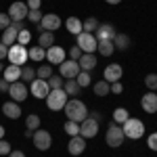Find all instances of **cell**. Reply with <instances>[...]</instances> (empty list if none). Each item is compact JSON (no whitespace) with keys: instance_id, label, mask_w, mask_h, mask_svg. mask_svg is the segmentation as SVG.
<instances>
[{"instance_id":"cell-48","label":"cell","mask_w":157,"mask_h":157,"mask_svg":"<svg viewBox=\"0 0 157 157\" xmlns=\"http://www.w3.org/2000/svg\"><path fill=\"white\" fill-rule=\"evenodd\" d=\"M9 88H11V82H6L4 78L0 80V92H9Z\"/></svg>"},{"instance_id":"cell-9","label":"cell","mask_w":157,"mask_h":157,"mask_svg":"<svg viewBox=\"0 0 157 157\" xmlns=\"http://www.w3.org/2000/svg\"><path fill=\"white\" fill-rule=\"evenodd\" d=\"M59 75H63L65 80H75V75L82 71L80 69V65H78V61H73V59H69V61H63L59 65Z\"/></svg>"},{"instance_id":"cell-51","label":"cell","mask_w":157,"mask_h":157,"mask_svg":"<svg viewBox=\"0 0 157 157\" xmlns=\"http://www.w3.org/2000/svg\"><path fill=\"white\" fill-rule=\"evenodd\" d=\"M9 157H25V153H23V151H11Z\"/></svg>"},{"instance_id":"cell-10","label":"cell","mask_w":157,"mask_h":157,"mask_svg":"<svg viewBox=\"0 0 157 157\" xmlns=\"http://www.w3.org/2000/svg\"><path fill=\"white\" fill-rule=\"evenodd\" d=\"M32 138H34V145H36L38 151H48L50 145H52V136L46 130H36Z\"/></svg>"},{"instance_id":"cell-11","label":"cell","mask_w":157,"mask_h":157,"mask_svg":"<svg viewBox=\"0 0 157 157\" xmlns=\"http://www.w3.org/2000/svg\"><path fill=\"white\" fill-rule=\"evenodd\" d=\"M27 13H29V9H27V4L25 2H13L11 6H9V17H11V21H23V19H27Z\"/></svg>"},{"instance_id":"cell-30","label":"cell","mask_w":157,"mask_h":157,"mask_svg":"<svg viewBox=\"0 0 157 157\" xmlns=\"http://www.w3.org/2000/svg\"><path fill=\"white\" fill-rule=\"evenodd\" d=\"M113 44H115L117 50H126L130 46V36H128V34H117L115 40H113Z\"/></svg>"},{"instance_id":"cell-4","label":"cell","mask_w":157,"mask_h":157,"mask_svg":"<svg viewBox=\"0 0 157 157\" xmlns=\"http://www.w3.org/2000/svg\"><path fill=\"white\" fill-rule=\"evenodd\" d=\"M67 103V92L63 88H57V90H50L48 97H46V105H48L50 111H61Z\"/></svg>"},{"instance_id":"cell-14","label":"cell","mask_w":157,"mask_h":157,"mask_svg":"<svg viewBox=\"0 0 157 157\" xmlns=\"http://www.w3.org/2000/svg\"><path fill=\"white\" fill-rule=\"evenodd\" d=\"M29 92L34 94V98H46L50 92L48 82L46 80H34V82H29Z\"/></svg>"},{"instance_id":"cell-38","label":"cell","mask_w":157,"mask_h":157,"mask_svg":"<svg viewBox=\"0 0 157 157\" xmlns=\"http://www.w3.org/2000/svg\"><path fill=\"white\" fill-rule=\"evenodd\" d=\"M29 40H32V32H29V29H21V32L17 34V42L23 44V46L29 44Z\"/></svg>"},{"instance_id":"cell-45","label":"cell","mask_w":157,"mask_h":157,"mask_svg":"<svg viewBox=\"0 0 157 157\" xmlns=\"http://www.w3.org/2000/svg\"><path fill=\"white\" fill-rule=\"evenodd\" d=\"M69 57H71L73 61L80 59V57H82V50H80V46H71V48H69Z\"/></svg>"},{"instance_id":"cell-20","label":"cell","mask_w":157,"mask_h":157,"mask_svg":"<svg viewBox=\"0 0 157 157\" xmlns=\"http://www.w3.org/2000/svg\"><path fill=\"white\" fill-rule=\"evenodd\" d=\"M2 113H4L9 120H19V117H21V107H19V103H15V101H6V103L2 105Z\"/></svg>"},{"instance_id":"cell-26","label":"cell","mask_w":157,"mask_h":157,"mask_svg":"<svg viewBox=\"0 0 157 157\" xmlns=\"http://www.w3.org/2000/svg\"><path fill=\"white\" fill-rule=\"evenodd\" d=\"M38 46H42V48H50V46H55V34H52V32H40Z\"/></svg>"},{"instance_id":"cell-31","label":"cell","mask_w":157,"mask_h":157,"mask_svg":"<svg viewBox=\"0 0 157 157\" xmlns=\"http://www.w3.org/2000/svg\"><path fill=\"white\" fill-rule=\"evenodd\" d=\"M50 75H52V65H48V63L40 65V67L36 69V78L38 80H48Z\"/></svg>"},{"instance_id":"cell-22","label":"cell","mask_w":157,"mask_h":157,"mask_svg":"<svg viewBox=\"0 0 157 157\" xmlns=\"http://www.w3.org/2000/svg\"><path fill=\"white\" fill-rule=\"evenodd\" d=\"M97 50L101 52V57H111L115 52V44H113V40H101Z\"/></svg>"},{"instance_id":"cell-13","label":"cell","mask_w":157,"mask_h":157,"mask_svg":"<svg viewBox=\"0 0 157 157\" xmlns=\"http://www.w3.org/2000/svg\"><path fill=\"white\" fill-rule=\"evenodd\" d=\"M121 75H124V69H121L120 63H109L107 67H105V71H103V78L107 80L109 84H113V82H120Z\"/></svg>"},{"instance_id":"cell-54","label":"cell","mask_w":157,"mask_h":157,"mask_svg":"<svg viewBox=\"0 0 157 157\" xmlns=\"http://www.w3.org/2000/svg\"><path fill=\"white\" fill-rule=\"evenodd\" d=\"M2 69H4V67H2V61H0V73H2Z\"/></svg>"},{"instance_id":"cell-42","label":"cell","mask_w":157,"mask_h":157,"mask_svg":"<svg viewBox=\"0 0 157 157\" xmlns=\"http://www.w3.org/2000/svg\"><path fill=\"white\" fill-rule=\"evenodd\" d=\"M13 149H11V143L9 140H4V138H0V155H9Z\"/></svg>"},{"instance_id":"cell-37","label":"cell","mask_w":157,"mask_h":157,"mask_svg":"<svg viewBox=\"0 0 157 157\" xmlns=\"http://www.w3.org/2000/svg\"><path fill=\"white\" fill-rule=\"evenodd\" d=\"M65 132L69 134V136H78L80 134V124L78 121H65Z\"/></svg>"},{"instance_id":"cell-19","label":"cell","mask_w":157,"mask_h":157,"mask_svg":"<svg viewBox=\"0 0 157 157\" xmlns=\"http://www.w3.org/2000/svg\"><path fill=\"white\" fill-rule=\"evenodd\" d=\"M78 65H80L82 71H92L97 67V57L92 52H82V57L78 59Z\"/></svg>"},{"instance_id":"cell-46","label":"cell","mask_w":157,"mask_h":157,"mask_svg":"<svg viewBox=\"0 0 157 157\" xmlns=\"http://www.w3.org/2000/svg\"><path fill=\"white\" fill-rule=\"evenodd\" d=\"M111 92H113V94H121V92H124L121 82H113V84H111Z\"/></svg>"},{"instance_id":"cell-24","label":"cell","mask_w":157,"mask_h":157,"mask_svg":"<svg viewBox=\"0 0 157 157\" xmlns=\"http://www.w3.org/2000/svg\"><path fill=\"white\" fill-rule=\"evenodd\" d=\"M17 34H19V32H17L15 27L9 25V27L2 32V40H0V42H2V44H6V46H13V44L17 42Z\"/></svg>"},{"instance_id":"cell-3","label":"cell","mask_w":157,"mask_h":157,"mask_svg":"<svg viewBox=\"0 0 157 157\" xmlns=\"http://www.w3.org/2000/svg\"><path fill=\"white\" fill-rule=\"evenodd\" d=\"M6 59L11 61V65H19V67H23L25 61L29 59V57H27V48H25L23 44L15 42L13 46H9V57H6Z\"/></svg>"},{"instance_id":"cell-33","label":"cell","mask_w":157,"mask_h":157,"mask_svg":"<svg viewBox=\"0 0 157 157\" xmlns=\"http://www.w3.org/2000/svg\"><path fill=\"white\" fill-rule=\"evenodd\" d=\"M46 82H48V88H50V90H57V88H63V84H65V78H63V75H55V73H52Z\"/></svg>"},{"instance_id":"cell-55","label":"cell","mask_w":157,"mask_h":157,"mask_svg":"<svg viewBox=\"0 0 157 157\" xmlns=\"http://www.w3.org/2000/svg\"><path fill=\"white\" fill-rule=\"evenodd\" d=\"M0 157H4V155H0Z\"/></svg>"},{"instance_id":"cell-35","label":"cell","mask_w":157,"mask_h":157,"mask_svg":"<svg viewBox=\"0 0 157 157\" xmlns=\"http://www.w3.org/2000/svg\"><path fill=\"white\" fill-rule=\"evenodd\" d=\"M25 128H27V130H38V128H40V117H38L36 113H29V115L25 117Z\"/></svg>"},{"instance_id":"cell-23","label":"cell","mask_w":157,"mask_h":157,"mask_svg":"<svg viewBox=\"0 0 157 157\" xmlns=\"http://www.w3.org/2000/svg\"><path fill=\"white\" fill-rule=\"evenodd\" d=\"M65 27H67V32H69V34H73V36L82 34V21H80L78 17H67Z\"/></svg>"},{"instance_id":"cell-16","label":"cell","mask_w":157,"mask_h":157,"mask_svg":"<svg viewBox=\"0 0 157 157\" xmlns=\"http://www.w3.org/2000/svg\"><path fill=\"white\" fill-rule=\"evenodd\" d=\"M86 149V138L84 136H71L69 138V143H67V151H69V155H82Z\"/></svg>"},{"instance_id":"cell-41","label":"cell","mask_w":157,"mask_h":157,"mask_svg":"<svg viewBox=\"0 0 157 157\" xmlns=\"http://www.w3.org/2000/svg\"><path fill=\"white\" fill-rule=\"evenodd\" d=\"M9 25H11V17H9V13H0V29L4 32Z\"/></svg>"},{"instance_id":"cell-52","label":"cell","mask_w":157,"mask_h":157,"mask_svg":"<svg viewBox=\"0 0 157 157\" xmlns=\"http://www.w3.org/2000/svg\"><path fill=\"white\" fill-rule=\"evenodd\" d=\"M105 2H107V4H120L121 0H105Z\"/></svg>"},{"instance_id":"cell-25","label":"cell","mask_w":157,"mask_h":157,"mask_svg":"<svg viewBox=\"0 0 157 157\" xmlns=\"http://www.w3.org/2000/svg\"><path fill=\"white\" fill-rule=\"evenodd\" d=\"M92 90H94L97 97H107L109 92H111V84H109L107 80H98V82H94Z\"/></svg>"},{"instance_id":"cell-15","label":"cell","mask_w":157,"mask_h":157,"mask_svg":"<svg viewBox=\"0 0 157 157\" xmlns=\"http://www.w3.org/2000/svg\"><path fill=\"white\" fill-rule=\"evenodd\" d=\"M115 36H117V32H115V27L111 23H101L97 27V32H94V38L98 42L101 40H115Z\"/></svg>"},{"instance_id":"cell-28","label":"cell","mask_w":157,"mask_h":157,"mask_svg":"<svg viewBox=\"0 0 157 157\" xmlns=\"http://www.w3.org/2000/svg\"><path fill=\"white\" fill-rule=\"evenodd\" d=\"M63 90L67 92V97H78L80 94V84L75 82V80H65V84H63Z\"/></svg>"},{"instance_id":"cell-27","label":"cell","mask_w":157,"mask_h":157,"mask_svg":"<svg viewBox=\"0 0 157 157\" xmlns=\"http://www.w3.org/2000/svg\"><path fill=\"white\" fill-rule=\"evenodd\" d=\"M27 57L32 61H36V63H40V61L46 59V48H42V46H32V48L27 50Z\"/></svg>"},{"instance_id":"cell-7","label":"cell","mask_w":157,"mask_h":157,"mask_svg":"<svg viewBox=\"0 0 157 157\" xmlns=\"http://www.w3.org/2000/svg\"><path fill=\"white\" fill-rule=\"evenodd\" d=\"M38 25H40V32H55L63 25V21H61V17L57 13H46Z\"/></svg>"},{"instance_id":"cell-1","label":"cell","mask_w":157,"mask_h":157,"mask_svg":"<svg viewBox=\"0 0 157 157\" xmlns=\"http://www.w3.org/2000/svg\"><path fill=\"white\" fill-rule=\"evenodd\" d=\"M63 111H65V115H67L69 121H78V124H82V121L88 117V107H86L80 98H69V101L65 103Z\"/></svg>"},{"instance_id":"cell-32","label":"cell","mask_w":157,"mask_h":157,"mask_svg":"<svg viewBox=\"0 0 157 157\" xmlns=\"http://www.w3.org/2000/svg\"><path fill=\"white\" fill-rule=\"evenodd\" d=\"M130 117V113H128V109H124V107H117L115 111H113V121L117 124V126H121L124 121Z\"/></svg>"},{"instance_id":"cell-40","label":"cell","mask_w":157,"mask_h":157,"mask_svg":"<svg viewBox=\"0 0 157 157\" xmlns=\"http://www.w3.org/2000/svg\"><path fill=\"white\" fill-rule=\"evenodd\" d=\"M42 17H44V15H42L40 11H29V13H27V19H29L32 23H40Z\"/></svg>"},{"instance_id":"cell-29","label":"cell","mask_w":157,"mask_h":157,"mask_svg":"<svg viewBox=\"0 0 157 157\" xmlns=\"http://www.w3.org/2000/svg\"><path fill=\"white\" fill-rule=\"evenodd\" d=\"M98 25H101V23H98L97 17H88L84 23H82V32H86V34H94Z\"/></svg>"},{"instance_id":"cell-50","label":"cell","mask_w":157,"mask_h":157,"mask_svg":"<svg viewBox=\"0 0 157 157\" xmlns=\"http://www.w3.org/2000/svg\"><path fill=\"white\" fill-rule=\"evenodd\" d=\"M88 113H90V117H92V120H97V121H101V120H103L98 111H88Z\"/></svg>"},{"instance_id":"cell-44","label":"cell","mask_w":157,"mask_h":157,"mask_svg":"<svg viewBox=\"0 0 157 157\" xmlns=\"http://www.w3.org/2000/svg\"><path fill=\"white\" fill-rule=\"evenodd\" d=\"M25 4H27V9H29V11H40V6H42V0H27Z\"/></svg>"},{"instance_id":"cell-43","label":"cell","mask_w":157,"mask_h":157,"mask_svg":"<svg viewBox=\"0 0 157 157\" xmlns=\"http://www.w3.org/2000/svg\"><path fill=\"white\" fill-rule=\"evenodd\" d=\"M147 147H149L151 151H155V153H157V132H153L149 138H147Z\"/></svg>"},{"instance_id":"cell-36","label":"cell","mask_w":157,"mask_h":157,"mask_svg":"<svg viewBox=\"0 0 157 157\" xmlns=\"http://www.w3.org/2000/svg\"><path fill=\"white\" fill-rule=\"evenodd\" d=\"M75 82L80 84V88H86V86H90L92 82V78H90V71H80L75 75Z\"/></svg>"},{"instance_id":"cell-12","label":"cell","mask_w":157,"mask_h":157,"mask_svg":"<svg viewBox=\"0 0 157 157\" xmlns=\"http://www.w3.org/2000/svg\"><path fill=\"white\" fill-rule=\"evenodd\" d=\"M98 134V121L92 120V117H86L82 124H80V136L84 138H94Z\"/></svg>"},{"instance_id":"cell-53","label":"cell","mask_w":157,"mask_h":157,"mask_svg":"<svg viewBox=\"0 0 157 157\" xmlns=\"http://www.w3.org/2000/svg\"><path fill=\"white\" fill-rule=\"evenodd\" d=\"M4 132H6V130H4V128L0 126V138H4Z\"/></svg>"},{"instance_id":"cell-47","label":"cell","mask_w":157,"mask_h":157,"mask_svg":"<svg viewBox=\"0 0 157 157\" xmlns=\"http://www.w3.org/2000/svg\"><path fill=\"white\" fill-rule=\"evenodd\" d=\"M6 57H9V46L0 42V61H2V59H6Z\"/></svg>"},{"instance_id":"cell-6","label":"cell","mask_w":157,"mask_h":157,"mask_svg":"<svg viewBox=\"0 0 157 157\" xmlns=\"http://www.w3.org/2000/svg\"><path fill=\"white\" fill-rule=\"evenodd\" d=\"M75 46H80L82 52H92V55H94V50H97V46H98V40L94 38V34L82 32V34H78V44H75Z\"/></svg>"},{"instance_id":"cell-5","label":"cell","mask_w":157,"mask_h":157,"mask_svg":"<svg viewBox=\"0 0 157 157\" xmlns=\"http://www.w3.org/2000/svg\"><path fill=\"white\" fill-rule=\"evenodd\" d=\"M124 130H121V126H117L115 121L109 126L107 134H105V140H107V145L111 147V149H117V147H121V143H124Z\"/></svg>"},{"instance_id":"cell-39","label":"cell","mask_w":157,"mask_h":157,"mask_svg":"<svg viewBox=\"0 0 157 157\" xmlns=\"http://www.w3.org/2000/svg\"><path fill=\"white\" fill-rule=\"evenodd\" d=\"M145 86L149 88V90L155 92V90H157V73H149V75H147V78H145Z\"/></svg>"},{"instance_id":"cell-21","label":"cell","mask_w":157,"mask_h":157,"mask_svg":"<svg viewBox=\"0 0 157 157\" xmlns=\"http://www.w3.org/2000/svg\"><path fill=\"white\" fill-rule=\"evenodd\" d=\"M2 78L6 80V82H17V80H21V67L19 65H6L4 69H2Z\"/></svg>"},{"instance_id":"cell-49","label":"cell","mask_w":157,"mask_h":157,"mask_svg":"<svg viewBox=\"0 0 157 157\" xmlns=\"http://www.w3.org/2000/svg\"><path fill=\"white\" fill-rule=\"evenodd\" d=\"M11 27H15V29H17V32H21V29H25L23 21H11Z\"/></svg>"},{"instance_id":"cell-2","label":"cell","mask_w":157,"mask_h":157,"mask_svg":"<svg viewBox=\"0 0 157 157\" xmlns=\"http://www.w3.org/2000/svg\"><path fill=\"white\" fill-rule=\"evenodd\" d=\"M121 130H124V136L126 138H132V140H138L145 136V124L136 117H128V120L121 124Z\"/></svg>"},{"instance_id":"cell-18","label":"cell","mask_w":157,"mask_h":157,"mask_svg":"<svg viewBox=\"0 0 157 157\" xmlns=\"http://www.w3.org/2000/svg\"><path fill=\"white\" fill-rule=\"evenodd\" d=\"M46 61H48L50 65H61L65 61V50L61 48V46H50V48H46Z\"/></svg>"},{"instance_id":"cell-34","label":"cell","mask_w":157,"mask_h":157,"mask_svg":"<svg viewBox=\"0 0 157 157\" xmlns=\"http://www.w3.org/2000/svg\"><path fill=\"white\" fill-rule=\"evenodd\" d=\"M34 78H36V69H34L32 65H23V67H21V80L34 82Z\"/></svg>"},{"instance_id":"cell-8","label":"cell","mask_w":157,"mask_h":157,"mask_svg":"<svg viewBox=\"0 0 157 157\" xmlns=\"http://www.w3.org/2000/svg\"><path fill=\"white\" fill-rule=\"evenodd\" d=\"M27 94H29V88L25 86V82H13L11 88H9V97L15 103H23L27 98Z\"/></svg>"},{"instance_id":"cell-17","label":"cell","mask_w":157,"mask_h":157,"mask_svg":"<svg viewBox=\"0 0 157 157\" xmlns=\"http://www.w3.org/2000/svg\"><path fill=\"white\" fill-rule=\"evenodd\" d=\"M140 107L145 109L147 113H157V92L149 90L147 94H143V98H140Z\"/></svg>"}]
</instances>
